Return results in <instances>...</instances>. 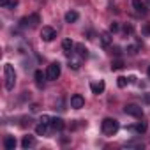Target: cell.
Instances as JSON below:
<instances>
[{"instance_id":"ac0fdd59","label":"cell","mask_w":150,"mask_h":150,"mask_svg":"<svg viewBox=\"0 0 150 150\" xmlns=\"http://www.w3.org/2000/svg\"><path fill=\"white\" fill-rule=\"evenodd\" d=\"M35 132H37L39 136H44V134L48 132V125H46V124H42V122H39V124H37V127H35Z\"/></svg>"},{"instance_id":"7c38bea8","label":"cell","mask_w":150,"mask_h":150,"mask_svg":"<svg viewBox=\"0 0 150 150\" xmlns=\"http://www.w3.org/2000/svg\"><path fill=\"white\" fill-rule=\"evenodd\" d=\"M90 88H92V92H94V94H103V92H104V88H106V85H104V81L90 83Z\"/></svg>"},{"instance_id":"3957f363","label":"cell","mask_w":150,"mask_h":150,"mask_svg":"<svg viewBox=\"0 0 150 150\" xmlns=\"http://www.w3.org/2000/svg\"><path fill=\"white\" fill-rule=\"evenodd\" d=\"M58 76H60V64H58V62L50 64V65H48V71H46V78H48L50 81H55Z\"/></svg>"},{"instance_id":"4dcf8cb0","label":"cell","mask_w":150,"mask_h":150,"mask_svg":"<svg viewBox=\"0 0 150 150\" xmlns=\"http://www.w3.org/2000/svg\"><path fill=\"white\" fill-rule=\"evenodd\" d=\"M148 78H150V65H148Z\"/></svg>"},{"instance_id":"83f0119b","label":"cell","mask_w":150,"mask_h":150,"mask_svg":"<svg viewBox=\"0 0 150 150\" xmlns=\"http://www.w3.org/2000/svg\"><path fill=\"white\" fill-rule=\"evenodd\" d=\"M143 34L150 35V25H145V27H143Z\"/></svg>"},{"instance_id":"603a6c76","label":"cell","mask_w":150,"mask_h":150,"mask_svg":"<svg viewBox=\"0 0 150 150\" xmlns=\"http://www.w3.org/2000/svg\"><path fill=\"white\" fill-rule=\"evenodd\" d=\"M118 28H120V25H118L117 21H113V23L110 25V32H111V34H115V32H118Z\"/></svg>"},{"instance_id":"d6986e66","label":"cell","mask_w":150,"mask_h":150,"mask_svg":"<svg viewBox=\"0 0 150 150\" xmlns=\"http://www.w3.org/2000/svg\"><path fill=\"white\" fill-rule=\"evenodd\" d=\"M69 67H71V69H74V71H78V69L81 67V62H80V60H76V58H71V57H69Z\"/></svg>"},{"instance_id":"52a82bcc","label":"cell","mask_w":150,"mask_h":150,"mask_svg":"<svg viewBox=\"0 0 150 150\" xmlns=\"http://www.w3.org/2000/svg\"><path fill=\"white\" fill-rule=\"evenodd\" d=\"M35 145V139H34V136H30V134H27V136H23V139H21V146L27 150V148H32Z\"/></svg>"},{"instance_id":"8992f818","label":"cell","mask_w":150,"mask_h":150,"mask_svg":"<svg viewBox=\"0 0 150 150\" xmlns=\"http://www.w3.org/2000/svg\"><path fill=\"white\" fill-rule=\"evenodd\" d=\"M83 106H85V99H83V96L74 94V96L71 97V108H74V110H81Z\"/></svg>"},{"instance_id":"7a4b0ae2","label":"cell","mask_w":150,"mask_h":150,"mask_svg":"<svg viewBox=\"0 0 150 150\" xmlns=\"http://www.w3.org/2000/svg\"><path fill=\"white\" fill-rule=\"evenodd\" d=\"M101 129H103V132H104V134L113 136V134L118 131V122H117L115 118H104V120H103V124H101Z\"/></svg>"},{"instance_id":"9c48e42d","label":"cell","mask_w":150,"mask_h":150,"mask_svg":"<svg viewBox=\"0 0 150 150\" xmlns=\"http://www.w3.org/2000/svg\"><path fill=\"white\" fill-rule=\"evenodd\" d=\"M51 127H53L55 131H64V127H65V122H64L62 118L55 117V118L51 120Z\"/></svg>"},{"instance_id":"2e32d148","label":"cell","mask_w":150,"mask_h":150,"mask_svg":"<svg viewBox=\"0 0 150 150\" xmlns=\"http://www.w3.org/2000/svg\"><path fill=\"white\" fill-rule=\"evenodd\" d=\"M74 46H76V44H74L71 39H64V41H62V48H64L65 51H72V50H74Z\"/></svg>"},{"instance_id":"8fae6325","label":"cell","mask_w":150,"mask_h":150,"mask_svg":"<svg viewBox=\"0 0 150 150\" xmlns=\"http://www.w3.org/2000/svg\"><path fill=\"white\" fill-rule=\"evenodd\" d=\"M74 50H76V53H78L80 58H87L88 57V50L85 48V44H76V46H74Z\"/></svg>"},{"instance_id":"6da1fadb","label":"cell","mask_w":150,"mask_h":150,"mask_svg":"<svg viewBox=\"0 0 150 150\" xmlns=\"http://www.w3.org/2000/svg\"><path fill=\"white\" fill-rule=\"evenodd\" d=\"M4 78H6V88L7 90H13L14 88V83H16V72H14V67L11 64H6L4 65Z\"/></svg>"},{"instance_id":"484cf974","label":"cell","mask_w":150,"mask_h":150,"mask_svg":"<svg viewBox=\"0 0 150 150\" xmlns=\"http://www.w3.org/2000/svg\"><path fill=\"white\" fill-rule=\"evenodd\" d=\"M132 30H134V28H132V25H125V27H124V32H125V35L132 34Z\"/></svg>"},{"instance_id":"277c9868","label":"cell","mask_w":150,"mask_h":150,"mask_svg":"<svg viewBox=\"0 0 150 150\" xmlns=\"http://www.w3.org/2000/svg\"><path fill=\"white\" fill-rule=\"evenodd\" d=\"M55 37H57V32H55V28H51V27H42V30H41V39H42V41H46V42H51Z\"/></svg>"},{"instance_id":"e0dca14e","label":"cell","mask_w":150,"mask_h":150,"mask_svg":"<svg viewBox=\"0 0 150 150\" xmlns=\"http://www.w3.org/2000/svg\"><path fill=\"white\" fill-rule=\"evenodd\" d=\"M28 21H30V27L35 28V27L41 23V18H39V14H30V16H28Z\"/></svg>"},{"instance_id":"30bf717a","label":"cell","mask_w":150,"mask_h":150,"mask_svg":"<svg viewBox=\"0 0 150 150\" xmlns=\"http://www.w3.org/2000/svg\"><path fill=\"white\" fill-rule=\"evenodd\" d=\"M4 146H6V150H14V148H16V139H14V136H6Z\"/></svg>"},{"instance_id":"d4e9b609","label":"cell","mask_w":150,"mask_h":150,"mask_svg":"<svg viewBox=\"0 0 150 150\" xmlns=\"http://www.w3.org/2000/svg\"><path fill=\"white\" fill-rule=\"evenodd\" d=\"M127 53H129V55H136V53H138V46H129V48H127Z\"/></svg>"},{"instance_id":"ffe728a7","label":"cell","mask_w":150,"mask_h":150,"mask_svg":"<svg viewBox=\"0 0 150 150\" xmlns=\"http://www.w3.org/2000/svg\"><path fill=\"white\" fill-rule=\"evenodd\" d=\"M122 67H124V62H122L120 58L111 62V69H113V71H118V69H122Z\"/></svg>"},{"instance_id":"ba28073f","label":"cell","mask_w":150,"mask_h":150,"mask_svg":"<svg viewBox=\"0 0 150 150\" xmlns=\"http://www.w3.org/2000/svg\"><path fill=\"white\" fill-rule=\"evenodd\" d=\"M132 7L136 9L138 14H146V7H145V4L141 0H132Z\"/></svg>"},{"instance_id":"5bb4252c","label":"cell","mask_w":150,"mask_h":150,"mask_svg":"<svg viewBox=\"0 0 150 150\" xmlns=\"http://www.w3.org/2000/svg\"><path fill=\"white\" fill-rule=\"evenodd\" d=\"M35 83H37V87H42L44 85V78H46V74L42 72V71H35Z\"/></svg>"},{"instance_id":"5b68a950","label":"cell","mask_w":150,"mask_h":150,"mask_svg":"<svg viewBox=\"0 0 150 150\" xmlns=\"http://www.w3.org/2000/svg\"><path fill=\"white\" fill-rule=\"evenodd\" d=\"M124 111H125L127 115H131V117H136V118L143 117V110H141V106H138V104H127V106L124 108Z\"/></svg>"},{"instance_id":"44dd1931","label":"cell","mask_w":150,"mask_h":150,"mask_svg":"<svg viewBox=\"0 0 150 150\" xmlns=\"http://www.w3.org/2000/svg\"><path fill=\"white\" fill-rule=\"evenodd\" d=\"M127 83H129V80H127V78H124V76H120V78L117 80V85H118L120 88H125V87H127Z\"/></svg>"},{"instance_id":"7402d4cb","label":"cell","mask_w":150,"mask_h":150,"mask_svg":"<svg viewBox=\"0 0 150 150\" xmlns=\"http://www.w3.org/2000/svg\"><path fill=\"white\" fill-rule=\"evenodd\" d=\"M51 120H53V118H51L50 115H42V117H41V122L46 124V125H51Z\"/></svg>"},{"instance_id":"1f68e13d","label":"cell","mask_w":150,"mask_h":150,"mask_svg":"<svg viewBox=\"0 0 150 150\" xmlns=\"http://www.w3.org/2000/svg\"><path fill=\"white\" fill-rule=\"evenodd\" d=\"M148 4H150V0H148Z\"/></svg>"},{"instance_id":"9a60e30c","label":"cell","mask_w":150,"mask_h":150,"mask_svg":"<svg viewBox=\"0 0 150 150\" xmlns=\"http://www.w3.org/2000/svg\"><path fill=\"white\" fill-rule=\"evenodd\" d=\"M101 42H103V46H110L111 44V32H103L101 34Z\"/></svg>"},{"instance_id":"4316f807","label":"cell","mask_w":150,"mask_h":150,"mask_svg":"<svg viewBox=\"0 0 150 150\" xmlns=\"http://www.w3.org/2000/svg\"><path fill=\"white\" fill-rule=\"evenodd\" d=\"M9 0H0V6H2V7H9Z\"/></svg>"},{"instance_id":"4fadbf2b","label":"cell","mask_w":150,"mask_h":150,"mask_svg":"<svg viewBox=\"0 0 150 150\" xmlns=\"http://www.w3.org/2000/svg\"><path fill=\"white\" fill-rule=\"evenodd\" d=\"M78 18H80V14H78L76 11H69V13H65V21H67V23L78 21Z\"/></svg>"},{"instance_id":"cb8c5ba5","label":"cell","mask_w":150,"mask_h":150,"mask_svg":"<svg viewBox=\"0 0 150 150\" xmlns=\"http://www.w3.org/2000/svg\"><path fill=\"white\" fill-rule=\"evenodd\" d=\"M132 129H134L136 132H139V134H143L146 127H145V124H138V125H136V127H132Z\"/></svg>"},{"instance_id":"f1b7e54d","label":"cell","mask_w":150,"mask_h":150,"mask_svg":"<svg viewBox=\"0 0 150 150\" xmlns=\"http://www.w3.org/2000/svg\"><path fill=\"white\" fill-rule=\"evenodd\" d=\"M111 53H115V55H117V57H118V55H120V53H122V51H120V48H118V46H115V48H113V51H111Z\"/></svg>"},{"instance_id":"f546056e","label":"cell","mask_w":150,"mask_h":150,"mask_svg":"<svg viewBox=\"0 0 150 150\" xmlns=\"http://www.w3.org/2000/svg\"><path fill=\"white\" fill-rule=\"evenodd\" d=\"M145 101H146V103H150V92H148V94H145Z\"/></svg>"}]
</instances>
